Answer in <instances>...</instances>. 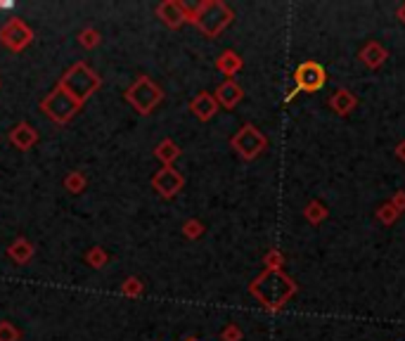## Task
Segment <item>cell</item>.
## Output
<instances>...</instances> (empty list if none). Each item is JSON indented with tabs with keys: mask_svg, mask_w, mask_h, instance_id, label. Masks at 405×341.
<instances>
[{
	"mask_svg": "<svg viewBox=\"0 0 405 341\" xmlns=\"http://www.w3.org/2000/svg\"><path fill=\"white\" fill-rule=\"evenodd\" d=\"M263 266H265V270H282V266H285V254H282L280 249H270L268 254L263 256Z\"/></svg>",
	"mask_w": 405,
	"mask_h": 341,
	"instance_id": "7402d4cb",
	"label": "cell"
},
{
	"mask_svg": "<svg viewBox=\"0 0 405 341\" xmlns=\"http://www.w3.org/2000/svg\"><path fill=\"white\" fill-rule=\"evenodd\" d=\"M398 216H401V214H398L396 206H393L391 201H387V204H382V206L377 209V220H379L382 225H387V227L396 223Z\"/></svg>",
	"mask_w": 405,
	"mask_h": 341,
	"instance_id": "44dd1931",
	"label": "cell"
},
{
	"mask_svg": "<svg viewBox=\"0 0 405 341\" xmlns=\"http://www.w3.org/2000/svg\"><path fill=\"white\" fill-rule=\"evenodd\" d=\"M100 84L102 81L95 71H90L83 62H76V64L62 76V81H60L57 86L62 88L64 92H69L79 105H83V102L93 95L97 88H100Z\"/></svg>",
	"mask_w": 405,
	"mask_h": 341,
	"instance_id": "3957f363",
	"label": "cell"
},
{
	"mask_svg": "<svg viewBox=\"0 0 405 341\" xmlns=\"http://www.w3.org/2000/svg\"><path fill=\"white\" fill-rule=\"evenodd\" d=\"M40 110L48 114L55 123H66L74 118V114L81 110V105L69 95V92H64L62 88L57 86L43 102H40Z\"/></svg>",
	"mask_w": 405,
	"mask_h": 341,
	"instance_id": "8992f818",
	"label": "cell"
},
{
	"mask_svg": "<svg viewBox=\"0 0 405 341\" xmlns=\"http://www.w3.org/2000/svg\"><path fill=\"white\" fill-rule=\"evenodd\" d=\"M190 112L199 118V121H209V118L216 116L218 112V102L211 92H199L192 102H190Z\"/></svg>",
	"mask_w": 405,
	"mask_h": 341,
	"instance_id": "7c38bea8",
	"label": "cell"
},
{
	"mask_svg": "<svg viewBox=\"0 0 405 341\" xmlns=\"http://www.w3.org/2000/svg\"><path fill=\"white\" fill-rule=\"evenodd\" d=\"M396 157H398V162L405 164V140H401L396 144Z\"/></svg>",
	"mask_w": 405,
	"mask_h": 341,
	"instance_id": "f546056e",
	"label": "cell"
},
{
	"mask_svg": "<svg viewBox=\"0 0 405 341\" xmlns=\"http://www.w3.org/2000/svg\"><path fill=\"white\" fill-rule=\"evenodd\" d=\"M294 81H296V86H294V90L287 95V100H291V97L296 95V92H317L322 86H325V81H327V74H325V69H322V64H317V62H301L299 66H296V71H294Z\"/></svg>",
	"mask_w": 405,
	"mask_h": 341,
	"instance_id": "52a82bcc",
	"label": "cell"
},
{
	"mask_svg": "<svg viewBox=\"0 0 405 341\" xmlns=\"http://www.w3.org/2000/svg\"><path fill=\"white\" fill-rule=\"evenodd\" d=\"M181 157V147H178L173 140H164V142H159V147H157V159L164 164V166H171L176 159Z\"/></svg>",
	"mask_w": 405,
	"mask_h": 341,
	"instance_id": "d6986e66",
	"label": "cell"
},
{
	"mask_svg": "<svg viewBox=\"0 0 405 341\" xmlns=\"http://www.w3.org/2000/svg\"><path fill=\"white\" fill-rule=\"evenodd\" d=\"M86 261L90 263L93 268H105V263H107V251L102 249V247H93V249L86 254Z\"/></svg>",
	"mask_w": 405,
	"mask_h": 341,
	"instance_id": "d4e9b609",
	"label": "cell"
},
{
	"mask_svg": "<svg viewBox=\"0 0 405 341\" xmlns=\"http://www.w3.org/2000/svg\"><path fill=\"white\" fill-rule=\"evenodd\" d=\"M216 66H218L220 74L228 76V79H233V76L242 69V57L235 53V50H225V53L216 60Z\"/></svg>",
	"mask_w": 405,
	"mask_h": 341,
	"instance_id": "2e32d148",
	"label": "cell"
},
{
	"mask_svg": "<svg viewBox=\"0 0 405 341\" xmlns=\"http://www.w3.org/2000/svg\"><path fill=\"white\" fill-rule=\"evenodd\" d=\"M10 142L19 149H31L34 144L38 142V133H36L29 123H19V126H14L12 133H10Z\"/></svg>",
	"mask_w": 405,
	"mask_h": 341,
	"instance_id": "9a60e30c",
	"label": "cell"
},
{
	"mask_svg": "<svg viewBox=\"0 0 405 341\" xmlns=\"http://www.w3.org/2000/svg\"><path fill=\"white\" fill-rule=\"evenodd\" d=\"M249 292H251V296L259 299L261 306H263L265 311L278 313L296 294V284L282 270H263L254 282L249 284Z\"/></svg>",
	"mask_w": 405,
	"mask_h": 341,
	"instance_id": "6da1fadb",
	"label": "cell"
},
{
	"mask_svg": "<svg viewBox=\"0 0 405 341\" xmlns=\"http://www.w3.org/2000/svg\"><path fill=\"white\" fill-rule=\"evenodd\" d=\"M183 232H185V237H190V240H197V237L204 235V223L202 220H197V218H192L183 225Z\"/></svg>",
	"mask_w": 405,
	"mask_h": 341,
	"instance_id": "484cf974",
	"label": "cell"
},
{
	"mask_svg": "<svg viewBox=\"0 0 405 341\" xmlns=\"http://www.w3.org/2000/svg\"><path fill=\"white\" fill-rule=\"evenodd\" d=\"M64 188L69 190L71 194H81L86 190V175L81 170H71L64 178Z\"/></svg>",
	"mask_w": 405,
	"mask_h": 341,
	"instance_id": "ffe728a7",
	"label": "cell"
},
{
	"mask_svg": "<svg viewBox=\"0 0 405 341\" xmlns=\"http://www.w3.org/2000/svg\"><path fill=\"white\" fill-rule=\"evenodd\" d=\"M8 8H12V3L10 0H0V10H8Z\"/></svg>",
	"mask_w": 405,
	"mask_h": 341,
	"instance_id": "1f68e13d",
	"label": "cell"
},
{
	"mask_svg": "<svg viewBox=\"0 0 405 341\" xmlns=\"http://www.w3.org/2000/svg\"><path fill=\"white\" fill-rule=\"evenodd\" d=\"M121 292L126 294V296H140L142 294V282L138 280V277H128L124 282V287H121Z\"/></svg>",
	"mask_w": 405,
	"mask_h": 341,
	"instance_id": "4316f807",
	"label": "cell"
},
{
	"mask_svg": "<svg viewBox=\"0 0 405 341\" xmlns=\"http://www.w3.org/2000/svg\"><path fill=\"white\" fill-rule=\"evenodd\" d=\"M358 57H361V62L367 66V69H379V66L387 62L389 53L379 40H370V43L363 45V50H361V55Z\"/></svg>",
	"mask_w": 405,
	"mask_h": 341,
	"instance_id": "4fadbf2b",
	"label": "cell"
},
{
	"mask_svg": "<svg viewBox=\"0 0 405 341\" xmlns=\"http://www.w3.org/2000/svg\"><path fill=\"white\" fill-rule=\"evenodd\" d=\"M391 204L396 206L398 214H403V211H405V190H398V192L393 194V197H391Z\"/></svg>",
	"mask_w": 405,
	"mask_h": 341,
	"instance_id": "f1b7e54d",
	"label": "cell"
},
{
	"mask_svg": "<svg viewBox=\"0 0 405 341\" xmlns=\"http://www.w3.org/2000/svg\"><path fill=\"white\" fill-rule=\"evenodd\" d=\"M220 339L223 341H242V329L237 327L235 323H228L220 332Z\"/></svg>",
	"mask_w": 405,
	"mask_h": 341,
	"instance_id": "83f0119b",
	"label": "cell"
},
{
	"mask_svg": "<svg viewBox=\"0 0 405 341\" xmlns=\"http://www.w3.org/2000/svg\"><path fill=\"white\" fill-rule=\"evenodd\" d=\"M8 256L12 258L14 263H27L29 258L34 256V247L29 240H24V237H19V240H14L12 244H10L8 249Z\"/></svg>",
	"mask_w": 405,
	"mask_h": 341,
	"instance_id": "ac0fdd59",
	"label": "cell"
},
{
	"mask_svg": "<svg viewBox=\"0 0 405 341\" xmlns=\"http://www.w3.org/2000/svg\"><path fill=\"white\" fill-rule=\"evenodd\" d=\"M213 97H216L218 105H223V107H228V110H233V107H237L239 102H242L244 90L237 86V81L228 79V81H223V84H220V86L216 88Z\"/></svg>",
	"mask_w": 405,
	"mask_h": 341,
	"instance_id": "8fae6325",
	"label": "cell"
},
{
	"mask_svg": "<svg viewBox=\"0 0 405 341\" xmlns=\"http://www.w3.org/2000/svg\"><path fill=\"white\" fill-rule=\"evenodd\" d=\"M126 100L131 102L142 116H147V114L164 100V92H161V88L157 84H152L147 76H140V79L126 90Z\"/></svg>",
	"mask_w": 405,
	"mask_h": 341,
	"instance_id": "277c9868",
	"label": "cell"
},
{
	"mask_svg": "<svg viewBox=\"0 0 405 341\" xmlns=\"http://www.w3.org/2000/svg\"><path fill=\"white\" fill-rule=\"evenodd\" d=\"M183 175L178 173L173 166H164L159 173L152 178V185H155V190L159 194H161L164 199H171V197H176L178 192L183 190Z\"/></svg>",
	"mask_w": 405,
	"mask_h": 341,
	"instance_id": "30bf717a",
	"label": "cell"
},
{
	"mask_svg": "<svg viewBox=\"0 0 405 341\" xmlns=\"http://www.w3.org/2000/svg\"><path fill=\"white\" fill-rule=\"evenodd\" d=\"M157 14L161 17V22L171 29H178L181 24L192 22V8H187L181 0H166L157 8Z\"/></svg>",
	"mask_w": 405,
	"mask_h": 341,
	"instance_id": "9c48e42d",
	"label": "cell"
},
{
	"mask_svg": "<svg viewBox=\"0 0 405 341\" xmlns=\"http://www.w3.org/2000/svg\"><path fill=\"white\" fill-rule=\"evenodd\" d=\"M230 144H233V149L239 154V157L251 162V159H256L259 154L265 152V147H268V138H265L254 123H244V126L233 136Z\"/></svg>",
	"mask_w": 405,
	"mask_h": 341,
	"instance_id": "5b68a950",
	"label": "cell"
},
{
	"mask_svg": "<svg viewBox=\"0 0 405 341\" xmlns=\"http://www.w3.org/2000/svg\"><path fill=\"white\" fill-rule=\"evenodd\" d=\"M79 43L83 45V48L93 50L95 45H100V31H95V29H83V31L79 34Z\"/></svg>",
	"mask_w": 405,
	"mask_h": 341,
	"instance_id": "603a6c76",
	"label": "cell"
},
{
	"mask_svg": "<svg viewBox=\"0 0 405 341\" xmlns=\"http://www.w3.org/2000/svg\"><path fill=\"white\" fill-rule=\"evenodd\" d=\"M19 339H22V332H19L12 323L3 320V323H0V341H19Z\"/></svg>",
	"mask_w": 405,
	"mask_h": 341,
	"instance_id": "cb8c5ba5",
	"label": "cell"
},
{
	"mask_svg": "<svg viewBox=\"0 0 405 341\" xmlns=\"http://www.w3.org/2000/svg\"><path fill=\"white\" fill-rule=\"evenodd\" d=\"M31 38H34L31 29H29L27 24L22 22V19H10V22L5 24L3 29H0V43L8 45L12 53L24 50L29 43H31Z\"/></svg>",
	"mask_w": 405,
	"mask_h": 341,
	"instance_id": "ba28073f",
	"label": "cell"
},
{
	"mask_svg": "<svg viewBox=\"0 0 405 341\" xmlns=\"http://www.w3.org/2000/svg\"><path fill=\"white\" fill-rule=\"evenodd\" d=\"M396 17L401 19V22L405 24V3H403V5H398V10H396Z\"/></svg>",
	"mask_w": 405,
	"mask_h": 341,
	"instance_id": "4dcf8cb0",
	"label": "cell"
},
{
	"mask_svg": "<svg viewBox=\"0 0 405 341\" xmlns=\"http://www.w3.org/2000/svg\"><path fill=\"white\" fill-rule=\"evenodd\" d=\"M185 341H197V339H185Z\"/></svg>",
	"mask_w": 405,
	"mask_h": 341,
	"instance_id": "d6a6232c",
	"label": "cell"
},
{
	"mask_svg": "<svg viewBox=\"0 0 405 341\" xmlns=\"http://www.w3.org/2000/svg\"><path fill=\"white\" fill-rule=\"evenodd\" d=\"M233 10L220 0H204L197 8H192V24H197V29L209 38H216L233 22Z\"/></svg>",
	"mask_w": 405,
	"mask_h": 341,
	"instance_id": "7a4b0ae2",
	"label": "cell"
},
{
	"mask_svg": "<svg viewBox=\"0 0 405 341\" xmlns=\"http://www.w3.org/2000/svg\"><path fill=\"white\" fill-rule=\"evenodd\" d=\"M330 107L337 116H348V114L358 107V97L353 95L351 90H346V88H339V90L330 97Z\"/></svg>",
	"mask_w": 405,
	"mask_h": 341,
	"instance_id": "5bb4252c",
	"label": "cell"
},
{
	"mask_svg": "<svg viewBox=\"0 0 405 341\" xmlns=\"http://www.w3.org/2000/svg\"><path fill=\"white\" fill-rule=\"evenodd\" d=\"M327 216H330V209H327V206L322 204L320 199H313V201H309V204H306V209H304V218L309 220L311 225H320V223H325Z\"/></svg>",
	"mask_w": 405,
	"mask_h": 341,
	"instance_id": "e0dca14e",
	"label": "cell"
}]
</instances>
